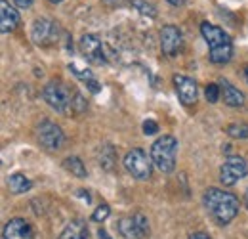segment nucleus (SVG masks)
<instances>
[{
  "mask_svg": "<svg viewBox=\"0 0 248 239\" xmlns=\"http://www.w3.org/2000/svg\"><path fill=\"white\" fill-rule=\"evenodd\" d=\"M44 102L63 115H78L86 109V102L78 92H73L62 81H50L42 90Z\"/></svg>",
  "mask_w": 248,
  "mask_h": 239,
  "instance_id": "f257e3e1",
  "label": "nucleus"
},
{
  "mask_svg": "<svg viewBox=\"0 0 248 239\" xmlns=\"http://www.w3.org/2000/svg\"><path fill=\"white\" fill-rule=\"evenodd\" d=\"M204 207L210 212V216L216 220L219 226L229 224L237 214H239V199L235 193L217 189V188H208L204 191Z\"/></svg>",
  "mask_w": 248,
  "mask_h": 239,
  "instance_id": "f03ea898",
  "label": "nucleus"
},
{
  "mask_svg": "<svg viewBox=\"0 0 248 239\" xmlns=\"http://www.w3.org/2000/svg\"><path fill=\"white\" fill-rule=\"evenodd\" d=\"M201 33L208 44V50H210V61L216 63V65H223L231 60L233 56V42H231V36L217 25H212L208 21H204L201 25Z\"/></svg>",
  "mask_w": 248,
  "mask_h": 239,
  "instance_id": "7ed1b4c3",
  "label": "nucleus"
},
{
  "mask_svg": "<svg viewBox=\"0 0 248 239\" xmlns=\"http://www.w3.org/2000/svg\"><path fill=\"white\" fill-rule=\"evenodd\" d=\"M176 153H178V140L174 136H160L151 146V159L153 165L160 172L168 174L176 167Z\"/></svg>",
  "mask_w": 248,
  "mask_h": 239,
  "instance_id": "20e7f679",
  "label": "nucleus"
},
{
  "mask_svg": "<svg viewBox=\"0 0 248 239\" xmlns=\"http://www.w3.org/2000/svg\"><path fill=\"white\" fill-rule=\"evenodd\" d=\"M124 169L138 180H149L153 171V159L147 157V153L140 148L128 151L124 157Z\"/></svg>",
  "mask_w": 248,
  "mask_h": 239,
  "instance_id": "39448f33",
  "label": "nucleus"
},
{
  "mask_svg": "<svg viewBox=\"0 0 248 239\" xmlns=\"http://www.w3.org/2000/svg\"><path fill=\"white\" fill-rule=\"evenodd\" d=\"M119 234L123 239H143L149 236V222L145 214L136 212L134 216H124L119 220Z\"/></svg>",
  "mask_w": 248,
  "mask_h": 239,
  "instance_id": "423d86ee",
  "label": "nucleus"
},
{
  "mask_svg": "<svg viewBox=\"0 0 248 239\" xmlns=\"http://www.w3.org/2000/svg\"><path fill=\"white\" fill-rule=\"evenodd\" d=\"M36 136H38V144L48 151L62 150L63 142H65L63 130L56 122H50V120L40 122V126H38V130H36Z\"/></svg>",
  "mask_w": 248,
  "mask_h": 239,
  "instance_id": "0eeeda50",
  "label": "nucleus"
},
{
  "mask_svg": "<svg viewBox=\"0 0 248 239\" xmlns=\"http://www.w3.org/2000/svg\"><path fill=\"white\" fill-rule=\"evenodd\" d=\"M248 172V167H247V161L243 157H227L225 163L221 165L219 169V182L223 186H235L237 182L241 178H245Z\"/></svg>",
  "mask_w": 248,
  "mask_h": 239,
  "instance_id": "6e6552de",
  "label": "nucleus"
},
{
  "mask_svg": "<svg viewBox=\"0 0 248 239\" xmlns=\"http://www.w3.org/2000/svg\"><path fill=\"white\" fill-rule=\"evenodd\" d=\"M184 46V34L176 25H164L160 31V48L162 54L168 58L178 56V52Z\"/></svg>",
  "mask_w": 248,
  "mask_h": 239,
  "instance_id": "1a4fd4ad",
  "label": "nucleus"
},
{
  "mask_svg": "<svg viewBox=\"0 0 248 239\" xmlns=\"http://www.w3.org/2000/svg\"><path fill=\"white\" fill-rule=\"evenodd\" d=\"M31 38L32 42L38 44V46H50L58 38V25L52 19H46V17L36 19L34 25H32Z\"/></svg>",
  "mask_w": 248,
  "mask_h": 239,
  "instance_id": "9d476101",
  "label": "nucleus"
},
{
  "mask_svg": "<svg viewBox=\"0 0 248 239\" xmlns=\"http://www.w3.org/2000/svg\"><path fill=\"white\" fill-rule=\"evenodd\" d=\"M80 52L92 65H103L105 63V54H103V44L95 34H84L78 42Z\"/></svg>",
  "mask_w": 248,
  "mask_h": 239,
  "instance_id": "9b49d317",
  "label": "nucleus"
},
{
  "mask_svg": "<svg viewBox=\"0 0 248 239\" xmlns=\"http://www.w3.org/2000/svg\"><path fill=\"white\" fill-rule=\"evenodd\" d=\"M174 88L182 103L191 105L197 102V83L186 75H174Z\"/></svg>",
  "mask_w": 248,
  "mask_h": 239,
  "instance_id": "f8f14e48",
  "label": "nucleus"
},
{
  "mask_svg": "<svg viewBox=\"0 0 248 239\" xmlns=\"http://www.w3.org/2000/svg\"><path fill=\"white\" fill-rule=\"evenodd\" d=\"M4 239H32L31 224L25 218H12L4 226Z\"/></svg>",
  "mask_w": 248,
  "mask_h": 239,
  "instance_id": "ddd939ff",
  "label": "nucleus"
},
{
  "mask_svg": "<svg viewBox=\"0 0 248 239\" xmlns=\"http://www.w3.org/2000/svg\"><path fill=\"white\" fill-rule=\"evenodd\" d=\"M17 25H19L17 10L14 6H10L8 0H0V31L6 34V33L17 29Z\"/></svg>",
  "mask_w": 248,
  "mask_h": 239,
  "instance_id": "4468645a",
  "label": "nucleus"
},
{
  "mask_svg": "<svg viewBox=\"0 0 248 239\" xmlns=\"http://www.w3.org/2000/svg\"><path fill=\"white\" fill-rule=\"evenodd\" d=\"M221 96L229 107H243L245 105V94L227 81H221Z\"/></svg>",
  "mask_w": 248,
  "mask_h": 239,
  "instance_id": "2eb2a0df",
  "label": "nucleus"
},
{
  "mask_svg": "<svg viewBox=\"0 0 248 239\" xmlns=\"http://www.w3.org/2000/svg\"><path fill=\"white\" fill-rule=\"evenodd\" d=\"M69 69L73 71V75H75L77 79H80V81H82V83L88 86V90H90L92 94L101 92V85L97 83V79L93 77L88 69H80V67H78V65H75V63H69Z\"/></svg>",
  "mask_w": 248,
  "mask_h": 239,
  "instance_id": "dca6fc26",
  "label": "nucleus"
},
{
  "mask_svg": "<svg viewBox=\"0 0 248 239\" xmlns=\"http://www.w3.org/2000/svg\"><path fill=\"white\" fill-rule=\"evenodd\" d=\"M86 236H88L86 226L82 222H73L63 230L60 239H86Z\"/></svg>",
  "mask_w": 248,
  "mask_h": 239,
  "instance_id": "f3484780",
  "label": "nucleus"
},
{
  "mask_svg": "<svg viewBox=\"0 0 248 239\" xmlns=\"http://www.w3.org/2000/svg\"><path fill=\"white\" fill-rule=\"evenodd\" d=\"M8 186H10V189L14 193H25V191L31 189L32 182L25 174H12L10 180H8Z\"/></svg>",
  "mask_w": 248,
  "mask_h": 239,
  "instance_id": "a211bd4d",
  "label": "nucleus"
},
{
  "mask_svg": "<svg viewBox=\"0 0 248 239\" xmlns=\"http://www.w3.org/2000/svg\"><path fill=\"white\" fill-rule=\"evenodd\" d=\"M63 167H65L71 174H75L77 178H86V167H84V163H82L78 157H67V159L63 161Z\"/></svg>",
  "mask_w": 248,
  "mask_h": 239,
  "instance_id": "6ab92c4d",
  "label": "nucleus"
},
{
  "mask_svg": "<svg viewBox=\"0 0 248 239\" xmlns=\"http://www.w3.org/2000/svg\"><path fill=\"white\" fill-rule=\"evenodd\" d=\"M130 4H132V8L138 10L141 16H147V17H155L156 16V8L151 2H147V0H130Z\"/></svg>",
  "mask_w": 248,
  "mask_h": 239,
  "instance_id": "aec40b11",
  "label": "nucleus"
},
{
  "mask_svg": "<svg viewBox=\"0 0 248 239\" xmlns=\"http://www.w3.org/2000/svg\"><path fill=\"white\" fill-rule=\"evenodd\" d=\"M225 132L231 136V138H239V140H245L248 138V124L245 122H233L225 128Z\"/></svg>",
  "mask_w": 248,
  "mask_h": 239,
  "instance_id": "412c9836",
  "label": "nucleus"
},
{
  "mask_svg": "<svg viewBox=\"0 0 248 239\" xmlns=\"http://www.w3.org/2000/svg\"><path fill=\"white\" fill-rule=\"evenodd\" d=\"M109 214H111L109 205H99L97 209L93 210L92 220H93V222H103V220H107V218H109Z\"/></svg>",
  "mask_w": 248,
  "mask_h": 239,
  "instance_id": "4be33fe9",
  "label": "nucleus"
},
{
  "mask_svg": "<svg viewBox=\"0 0 248 239\" xmlns=\"http://www.w3.org/2000/svg\"><path fill=\"white\" fill-rule=\"evenodd\" d=\"M204 94H206V100L210 102V103H216L217 100H219V94H221V88L217 86V85H208L206 90H204Z\"/></svg>",
  "mask_w": 248,
  "mask_h": 239,
  "instance_id": "5701e85b",
  "label": "nucleus"
},
{
  "mask_svg": "<svg viewBox=\"0 0 248 239\" xmlns=\"http://www.w3.org/2000/svg\"><path fill=\"white\" fill-rule=\"evenodd\" d=\"M156 132H158V124H156L155 120L147 119L143 122V134H145V136H153Z\"/></svg>",
  "mask_w": 248,
  "mask_h": 239,
  "instance_id": "b1692460",
  "label": "nucleus"
},
{
  "mask_svg": "<svg viewBox=\"0 0 248 239\" xmlns=\"http://www.w3.org/2000/svg\"><path fill=\"white\" fill-rule=\"evenodd\" d=\"M14 2H16L17 8H23V10H25V8H31V4L34 0H14Z\"/></svg>",
  "mask_w": 248,
  "mask_h": 239,
  "instance_id": "393cba45",
  "label": "nucleus"
},
{
  "mask_svg": "<svg viewBox=\"0 0 248 239\" xmlns=\"http://www.w3.org/2000/svg\"><path fill=\"white\" fill-rule=\"evenodd\" d=\"M103 4H107V6H123L126 0H101Z\"/></svg>",
  "mask_w": 248,
  "mask_h": 239,
  "instance_id": "a878e982",
  "label": "nucleus"
},
{
  "mask_svg": "<svg viewBox=\"0 0 248 239\" xmlns=\"http://www.w3.org/2000/svg\"><path fill=\"white\" fill-rule=\"evenodd\" d=\"M189 239H210L208 234H202V232H197V234H191Z\"/></svg>",
  "mask_w": 248,
  "mask_h": 239,
  "instance_id": "bb28decb",
  "label": "nucleus"
},
{
  "mask_svg": "<svg viewBox=\"0 0 248 239\" xmlns=\"http://www.w3.org/2000/svg\"><path fill=\"white\" fill-rule=\"evenodd\" d=\"M97 238H99V239H111V236H109V234H107L103 228H99V230H97Z\"/></svg>",
  "mask_w": 248,
  "mask_h": 239,
  "instance_id": "cd10ccee",
  "label": "nucleus"
},
{
  "mask_svg": "<svg viewBox=\"0 0 248 239\" xmlns=\"http://www.w3.org/2000/svg\"><path fill=\"white\" fill-rule=\"evenodd\" d=\"M166 2H170L172 6H184L186 4V0H166Z\"/></svg>",
  "mask_w": 248,
  "mask_h": 239,
  "instance_id": "c85d7f7f",
  "label": "nucleus"
},
{
  "mask_svg": "<svg viewBox=\"0 0 248 239\" xmlns=\"http://www.w3.org/2000/svg\"><path fill=\"white\" fill-rule=\"evenodd\" d=\"M245 205H247V209H248V189H247V195H245Z\"/></svg>",
  "mask_w": 248,
  "mask_h": 239,
  "instance_id": "c756f323",
  "label": "nucleus"
},
{
  "mask_svg": "<svg viewBox=\"0 0 248 239\" xmlns=\"http://www.w3.org/2000/svg\"><path fill=\"white\" fill-rule=\"evenodd\" d=\"M50 2H54V4H58V2H62V0H50Z\"/></svg>",
  "mask_w": 248,
  "mask_h": 239,
  "instance_id": "7c9ffc66",
  "label": "nucleus"
},
{
  "mask_svg": "<svg viewBox=\"0 0 248 239\" xmlns=\"http://www.w3.org/2000/svg\"><path fill=\"white\" fill-rule=\"evenodd\" d=\"M245 75H247V81H248V67H247V71H245Z\"/></svg>",
  "mask_w": 248,
  "mask_h": 239,
  "instance_id": "2f4dec72",
  "label": "nucleus"
}]
</instances>
